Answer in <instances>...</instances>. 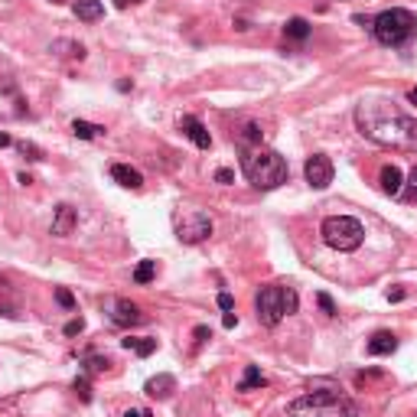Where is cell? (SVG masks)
<instances>
[{
    "label": "cell",
    "mask_w": 417,
    "mask_h": 417,
    "mask_svg": "<svg viewBox=\"0 0 417 417\" xmlns=\"http://www.w3.org/2000/svg\"><path fill=\"white\" fill-rule=\"evenodd\" d=\"M316 300H320V307H323V313H329V316H336V307H333V300H329V296L320 294Z\"/></svg>",
    "instance_id": "27"
},
{
    "label": "cell",
    "mask_w": 417,
    "mask_h": 417,
    "mask_svg": "<svg viewBox=\"0 0 417 417\" xmlns=\"http://www.w3.org/2000/svg\"><path fill=\"white\" fill-rule=\"evenodd\" d=\"M108 313L114 326H137L144 323V313L140 307H134L131 300H108Z\"/></svg>",
    "instance_id": "9"
},
{
    "label": "cell",
    "mask_w": 417,
    "mask_h": 417,
    "mask_svg": "<svg viewBox=\"0 0 417 417\" xmlns=\"http://www.w3.org/2000/svg\"><path fill=\"white\" fill-rule=\"evenodd\" d=\"M212 235V218L205 212H186V216L176 222V238L186 244H199Z\"/></svg>",
    "instance_id": "7"
},
{
    "label": "cell",
    "mask_w": 417,
    "mask_h": 417,
    "mask_svg": "<svg viewBox=\"0 0 417 417\" xmlns=\"http://www.w3.org/2000/svg\"><path fill=\"white\" fill-rule=\"evenodd\" d=\"M111 179H114V183H121L124 189H140V186H144L140 170L127 166V163H114V166H111Z\"/></svg>",
    "instance_id": "12"
},
{
    "label": "cell",
    "mask_w": 417,
    "mask_h": 417,
    "mask_svg": "<svg viewBox=\"0 0 417 417\" xmlns=\"http://www.w3.org/2000/svg\"><path fill=\"white\" fill-rule=\"evenodd\" d=\"M242 140H244V144H255V140H261V131H257V124H248V127H244Z\"/></svg>",
    "instance_id": "25"
},
{
    "label": "cell",
    "mask_w": 417,
    "mask_h": 417,
    "mask_svg": "<svg viewBox=\"0 0 417 417\" xmlns=\"http://www.w3.org/2000/svg\"><path fill=\"white\" fill-rule=\"evenodd\" d=\"M372 33L381 46H404L417 36V16L404 7H391L372 20Z\"/></svg>",
    "instance_id": "4"
},
{
    "label": "cell",
    "mask_w": 417,
    "mask_h": 417,
    "mask_svg": "<svg viewBox=\"0 0 417 417\" xmlns=\"http://www.w3.org/2000/svg\"><path fill=\"white\" fill-rule=\"evenodd\" d=\"M121 346H124V349H131V352H137L140 359H147V355H153V352H157V339H134V336H127V339H121Z\"/></svg>",
    "instance_id": "17"
},
{
    "label": "cell",
    "mask_w": 417,
    "mask_h": 417,
    "mask_svg": "<svg viewBox=\"0 0 417 417\" xmlns=\"http://www.w3.org/2000/svg\"><path fill=\"white\" fill-rule=\"evenodd\" d=\"M144 391H147L150 398H157V401H166L170 394L176 391V378L173 375H157V378H150L147 385H144Z\"/></svg>",
    "instance_id": "13"
},
{
    "label": "cell",
    "mask_w": 417,
    "mask_h": 417,
    "mask_svg": "<svg viewBox=\"0 0 417 417\" xmlns=\"http://www.w3.org/2000/svg\"><path fill=\"white\" fill-rule=\"evenodd\" d=\"M323 242L336 251H355L365 242V229L352 216H329L323 222Z\"/></svg>",
    "instance_id": "6"
},
{
    "label": "cell",
    "mask_w": 417,
    "mask_h": 417,
    "mask_svg": "<svg viewBox=\"0 0 417 417\" xmlns=\"http://www.w3.org/2000/svg\"><path fill=\"white\" fill-rule=\"evenodd\" d=\"M300 300H296L294 287H264L257 294V320L264 326H277L283 316L296 313Z\"/></svg>",
    "instance_id": "5"
},
{
    "label": "cell",
    "mask_w": 417,
    "mask_h": 417,
    "mask_svg": "<svg viewBox=\"0 0 417 417\" xmlns=\"http://www.w3.org/2000/svg\"><path fill=\"white\" fill-rule=\"evenodd\" d=\"M381 189L388 192V196H398L401 192V170L388 163V166H381Z\"/></svg>",
    "instance_id": "16"
},
{
    "label": "cell",
    "mask_w": 417,
    "mask_h": 417,
    "mask_svg": "<svg viewBox=\"0 0 417 417\" xmlns=\"http://www.w3.org/2000/svg\"><path fill=\"white\" fill-rule=\"evenodd\" d=\"M124 417H150V411H144V407H131V411H124Z\"/></svg>",
    "instance_id": "32"
},
{
    "label": "cell",
    "mask_w": 417,
    "mask_h": 417,
    "mask_svg": "<svg viewBox=\"0 0 417 417\" xmlns=\"http://www.w3.org/2000/svg\"><path fill=\"white\" fill-rule=\"evenodd\" d=\"M53 3H62V0H53Z\"/></svg>",
    "instance_id": "39"
},
{
    "label": "cell",
    "mask_w": 417,
    "mask_h": 417,
    "mask_svg": "<svg viewBox=\"0 0 417 417\" xmlns=\"http://www.w3.org/2000/svg\"><path fill=\"white\" fill-rule=\"evenodd\" d=\"M268 385V378L261 375V368L257 365H248L244 368V378L238 381V391H255V388H264Z\"/></svg>",
    "instance_id": "18"
},
{
    "label": "cell",
    "mask_w": 417,
    "mask_h": 417,
    "mask_svg": "<svg viewBox=\"0 0 417 417\" xmlns=\"http://www.w3.org/2000/svg\"><path fill=\"white\" fill-rule=\"evenodd\" d=\"M355 127L378 147L417 153V121L388 98H365L355 108Z\"/></svg>",
    "instance_id": "1"
},
{
    "label": "cell",
    "mask_w": 417,
    "mask_h": 417,
    "mask_svg": "<svg viewBox=\"0 0 417 417\" xmlns=\"http://www.w3.org/2000/svg\"><path fill=\"white\" fill-rule=\"evenodd\" d=\"M407 98H411V101L417 105V88H411V92H407Z\"/></svg>",
    "instance_id": "38"
},
{
    "label": "cell",
    "mask_w": 417,
    "mask_h": 417,
    "mask_svg": "<svg viewBox=\"0 0 417 417\" xmlns=\"http://www.w3.org/2000/svg\"><path fill=\"white\" fill-rule=\"evenodd\" d=\"M303 173H307V183L313 189H326L333 183V160L326 157V153H313L303 166Z\"/></svg>",
    "instance_id": "8"
},
{
    "label": "cell",
    "mask_w": 417,
    "mask_h": 417,
    "mask_svg": "<svg viewBox=\"0 0 417 417\" xmlns=\"http://www.w3.org/2000/svg\"><path fill=\"white\" fill-rule=\"evenodd\" d=\"M105 127H98V124H88V121H72V134L81 137V140H94V137L101 134Z\"/></svg>",
    "instance_id": "20"
},
{
    "label": "cell",
    "mask_w": 417,
    "mask_h": 417,
    "mask_svg": "<svg viewBox=\"0 0 417 417\" xmlns=\"http://www.w3.org/2000/svg\"><path fill=\"white\" fill-rule=\"evenodd\" d=\"M157 277V261H140L134 268V283H150Z\"/></svg>",
    "instance_id": "21"
},
{
    "label": "cell",
    "mask_w": 417,
    "mask_h": 417,
    "mask_svg": "<svg viewBox=\"0 0 417 417\" xmlns=\"http://www.w3.org/2000/svg\"><path fill=\"white\" fill-rule=\"evenodd\" d=\"M222 323H225V329H235V326H238V313H225Z\"/></svg>",
    "instance_id": "31"
},
{
    "label": "cell",
    "mask_w": 417,
    "mask_h": 417,
    "mask_svg": "<svg viewBox=\"0 0 417 417\" xmlns=\"http://www.w3.org/2000/svg\"><path fill=\"white\" fill-rule=\"evenodd\" d=\"M242 170L255 189H277L281 183H287V160L277 150H244Z\"/></svg>",
    "instance_id": "2"
},
{
    "label": "cell",
    "mask_w": 417,
    "mask_h": 417,
    "mask_svg": "<svg viewBox=\"0 0 417 417\" xmlns=\"http://www.w3.org/2000/svg\"><path fill=\"white\" fill-rule=\"evenodd\" d=\"M75 225H79V212H75L72 205H59V209H55V218H53V235L66 238V235H72Z\"/></svg>",
    "instance_id": "11"
},
{
    "label": "cell",
    "mask_w": 417,
    "mask_h": 417,
    "mask_svg": "<svg viewBox=\"0 0 417 417\" xmlns=\"http://www.w3.org/2000/svg\"><path fill=\"white\" fill-rule=\"evenodd\" d=\"M55 300H59V307H66V309H72V307H75V296L68 294L66 287H59V290H55Z\"/></svg>",
    "instance_id": "23"
},
{
    "label": "cell",
    "mask_w": 417,
    "mask_h": 417,
    "mask_svg": "<svg viewBox=\"0 0 417 417\" xmlns=\"http://www.w3.org/2000/svg\"><path fill=\"white\" fill-rule=\"evenodd\" d=\"M283 36H287V40H307L309 23L303 20V16H290V20L283 23Z\"/></svg>",
    "instance_id": "19"
},
{
    "label": "cell",
    "mask_w": 417,
    "mask_h": 417,
    "mask_svg": "<svg viewBox=\"0 0 417 417\" xmlns=\"http://www.w3.org/2000/svg\"><path fill=\"white\" fill-rule=\"evenodd\" d=\"M108 368V359H85V372L92 375V372H105Z\"/></svg>",
    "instance_id": "24"
},
{
    "label": "cell",
    "mask_w": 417,
    "mask_h": 417,
    "mask_svg": "<svg viewBox=\"0 0 417 417\" xmlns=\"http://www.w3.org/2000/svg\"><path fill=\"white\" fill-rule=\"evenodd\" d=\"M209 339V329L205 326H196V342H205Z\"/></svg>",
    "instance_id": "33"
},
{
    "label": "cell",
    "mask_w": 417,
    "mask_h": 417,
    "mask_svg": "<svg viewBox=\"0 0 417 417\" xmlns=\"http://www.w3.org/2000/svg\"><path fill=\"white\" fill-rule=\"evenodd\" d=\"M81 329H85V323H81V320H68V323H66V336H79Z\"/></svg>",
    "instance_id": "26"
},
{
    "label": "cell",
    "mask_w": 417,
    "mask_h": 417,
    "mask_svg": "<svg viewBox=\"0 0 417 417\" xmlns=\"http://www.w3.org/2000/svg\"><path fill=\"white\" fill-rule=\"evenodd\" d=\"M290 417H355V404L349 398H342L336 388L309 391L300 401L287 407Z\"/></svg>",
    "instance_id": "3"
},
{
    "label": "cell",
    "mask_w": 417,
    "mask_h": 417,
    "mask_svg": "<svg viewBox=\"0 0 417 417\" xmlns=\"http://www.w3.org/2000/svg\"><path fill=\"white\" fill-rule=\"evenodd\" d=\"M218 307L225 309V313H231V309H235V300H231V294H218Z\"/></svg>",
    "instance_id": "28"
},
{
    "label": "cell",
    "mask_w": 417,
    "mask_h": 417,
    "mask_svg": "<svg viewBox=\"0 0 417 417\" xmlns=\"http://www.w3.org/2000/svg\"><path fill=\"white\" fill-rule=\"evenodd\" d=\"M407 183H411V192H414V196H417V166H414V170H411V176H407Z\"/></svg>",
    "instance_id": "34"
},
{
    "label": "cell",
    "mask_w": 417,
    "mask_h": 417,
    "mask_svg": "<svg viewBox=\"0 0 417 417\" xmlns=\"http://www.w3.org/2000/svg\"><path fill=\"white\" fill-rule=\"evenodd\" d=\"M75 394H79L81 401H92V388H88V378L85 375L75 378Z\"/></svg>",
    "instance_id": "22"
},
{
    "label": "cell",
    "mask_w": 417,
    "mask_h": 417,
    "mask_svg": "<svg viewBox=\"0 0 417 417\" xmlns=\"http://www.w3.org/2000/svg\"><path fill=\"white\" fill-rule=\"evenodd\" d=\"M131 3H140V0H114V7H121V10L124 7H131Z\"/></svg>",
    "instance_id": "37"
},
{
    "label": "cell",
    "mask_w": 417,
    "mask_h": 417,
    "mask_svg": "<svg viewBox=\"0 0 417 417\" xmlns=\"http://www.w3.org/2000/svg\"><path fill=\"white\" fill-rule=\"evenodd\" d=\"M388 300H404V290H401V287H394V290H388Z\"/></svg>",
    "instance_id": "35"
},
{
    "label": "cell",
    "mask_w": 417,
    "mask_h": 417,
    "mask_svg": "<svg viewBox=\"0 0 417 417\" xmlns=\"http://www.w3.org/2000/svg\"><path fill=\"white\" fill-rule=\"evenodd\" d=\"M394 349H398V339L388 329H381V333H375L368 339V355H391Z\"/></svg>",
    "instance_id": "15"
},
{
    "label": "cell",
    "mask_w": 417,
    "mask_h": 417,
    "mask_svg": "<svg viewBox=\"0 0 417 417\" xmlns=\"http://www.w3.org/2000/svg\"><path fill=\"white\" fill-rule=\"evenodd\" d=\"M179 131H183V134H186L189 140H192V144H196L199 150H209V147H212V137H209V131L202 127L199 118H192V114H186V118L179 121Z\"/></svg>",
    "instance_id": "10"
},
{
    "label": "cell",
    "mask_w": 417,
    "mask_h": 417,
    "mask_svg": "<svg viewBox=\"0 0 417 417\" xmlns=\"http://www.w3.org/2000/svg\"><path fill=\"white\" fill-rule=\"evenodd\" d=\"M10 144H14V140H10V134H3V131H0V147H10Z\"/></svg>",
    "instance_id": "36"
},
{
    "label": "cell",
    "mask_w": 417,
    "mask_h": 417,
    "mask_svg": "<svg viewBox=\"0 0 417 417\" xmlns=\"http://www.w3.org/2000/svg\"><path fill=\"white\" fill-rule=\"evenodd\" d=\"M72 14L85 20V23H94V20H101L105 16V3L101 0H75L72 3Z\"/></svg>",
    "instance_id": "14"
},
{
    "label": "cell",
    "mask_w": 417,
    "mask_h": 417,
    "mask_svg": "<svg viewBox=\"0 0 417 417\" xmlns=\"http://www.w3.org/2000/svg\"><path fill=\"white\" fill-rule=\"evenodd\" d=\"M20 150H23V153H27V160H40V150L33 147V144H27V140H23V144H20Z\"/></svg>",
    "instance_id": "29"
},
{
    "label": "cell",
    "mask_w": 417,
    "mask_h": 417,
    "mask_svg": "<svg viewBox=\"0 0 417 417\" xmlns=\"http://www.w3.org/2000/svg\"><path fill=\"white\" fill-rule=\"evenodd\" d=\"M216 179H218V183H222V186H229L231 179H235V173H231V170H218V173H216Z\"/></svg>",
    "instance_id": "30"
}]
</instances>
